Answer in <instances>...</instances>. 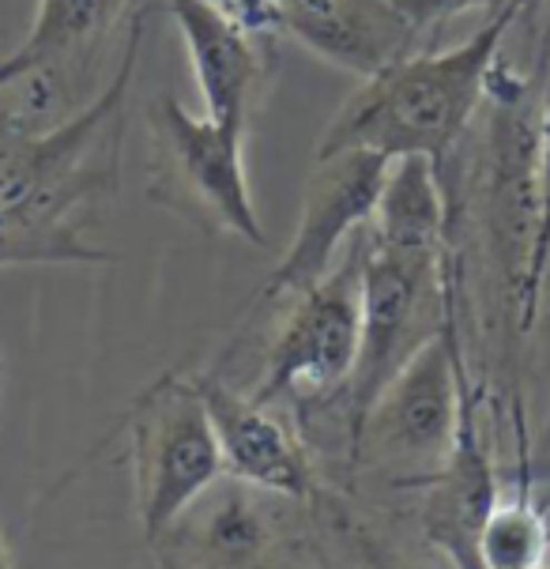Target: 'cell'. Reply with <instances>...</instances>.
I'll list each match as a JSON object with an SVG mask.
<instances>
[{"label":"cell","instance_id":"obj_3","mask_svg":"<svg viewBox=\"0 0 550 569\" xmlns=\"http://www.w3.org/2000/svg\"><path fill=\"white\" fill-rule=\"evenodd\" d=\"M159 569H351L347 547L317 501L216 479L148 539Z\"/></svg>","mask_w":550,"mask_h":569},{"label":"cell","instance_id":"obj_7","mask_svg":"<svg viewBox=\"0 0 550 569\" xmlns=\"http://www.w3.org/2000/svg\"><path fill=\"white\" fill-rule=\"evenodd\" d=\"M129 471L143 539H156L186 506L227 476L197 373L167 370L124 411Z\"/></svg>","mask_w":550,"mask_h":569},{"label":"cell","instance_id":"obj_15","mask_svg":"<svg viewBox=\"0 0 550 569\" xmlns=\"http://www.w3.org/2000/svg\"><path fill=\"white\" fill-rule=\"evenodd\" d=\"M532 452L520 441L517 495L498 498L479 532V569H543L550 566V528L543 501L532 490Z\"/></svg>","mask_w":550,"mask_h":569},{"label":"cell","instance_id":"obj_12","mask_svg":"<svg viewBox=\"0 0 550 569\" xmlns=\"http://www.w3.org/2000/svg\"><path fill=\"white\" fill-rule=\"evenodd\" d=\"M276 38L287 34L321 61L362 80L411 53L414 34L392 0H272Z\"/></svg>","mask_w":550,"mask_h":569},{"label":"cell","instance_id":"obj_4","mask_svg":"<svg viewBox=\"0 0 550 569\" xmlns=\"http://www.w3.org/2000/svg\"><path fill=\"white\" fill-rule=\"evenodd\" d=\"M291 298L249 397L291 411L310 449L328 422H340L347 446L340 403L362 351V238L354 234L340 264Z\"/></svg>","mask_w":550,"mask_h":569},{"label":"cell","instance_id":"obj_17","mask_svg":"<svg viewBox=\"0 0 550 569\" xmlns=\"http://www.w3.org/2000/svg\"><path fill=\"white\" fill-rule=\"evenodd\" d=\"M0 569H12V555H8V547H4V536H0Z\"/></svg>","mask_w":550,"mask_h":569},{"label":"cell","instance_id":"obj_10","mask_svg":"<svg viewBox=\"0 0 550 569\" xmlns=\"http://www.w3.org/2000/svg\"><path fill=\"white\" fill-rule=\"evenodd\" d=\"M197 389L208 403L227 476L306 501L324 495L328 483L321 479V465L291 411L257 403L249 392L230 389L219 370L197 373Z\"/></svg>","mask_w":550,"mask_h":569},{"label":"cell","instance_id":"obj_11","mask_svg":"<svg viewBox=\"0 0 550 569\" xmlns=\"http://www.w3.org/2000/svg\"><path fill=\"white\" fill-rule=\"evenodd\" d=\"M414 495V520L419 536L438 551L452 569H479V532L490 509L498 506L501 483L494 468V446L482 422V389L471 381L460 430L452 452Z\"/></svg>","mask_w":550,"mask_h":569},{"label":"cell","instance_id":"obj_14","mask_svg":"<svg viewBox=\"0 0 550 569\" xmlns=\"http://www.w3.org/2000/svg\"><path fill=\"white\" fill-rule=\"evenodd\" d=\"M129 0H38L23 46L0 61V87L31 72H61L121 23Z\"/></svg>","mask_w":550,"mask_h":569},{"label":"cell","instance_id":"obj_8","mask_svg":"<svg viewBox=\"0 0 550 569\" xmlns=\"http://www.w3.org/2000/svg\"><path fill=\"white\" fill-rule=\"evenodd\" d=\"M392 159L378 151L351 148L336 156L317 159V170L306 186L302 216L287 242L279 264L268 272L264 287L249 306V321H257L264 310H272L279 298L306 291L321 276L336 268L340 249H347L354 234H362L373 223L381 204L384 181H389Z\"/></svg>","mask_w":550,"mask_h":569},{"label":"cell","instance_id":"obj_5","mask_svg":"<svg viewBox=\"0 0 550 569\" xmlns=\"http://www.w3.org/2000/svg\"><path fill=\"white\" fill-rule=\"evenodd\" d=\"M362 351L340 403L347 465L362 415L378 392L457 317L452 242H400L362 230Z\"/></svg>","mask_w":550,"mask_h":569},{"label":"cell","instance_id":"obj_19","mask_svg":"<svg viewBox=\"0 0 550 569\" xmlns=\"http://www.w3.org/2000/svg\"><path fill=\"white\" fill-rule=\"evenodd\" d=\"M543 457L550 460V422H547V441H543Z\"/></svg>","mask_w":550,"mask_h":569},{"label":"cell","instance_id":"obj_1","mask_svg":"<svg viewBox=\"0 0 550 569\" xmlns=\"http://www.w3.org/2000/svg\"><path fill=\"white\" fill-rule=\"evenodd\" d=\"M143 8L129 23L124 57L99 99L42 129L0 124V268L113 264L91 246V211L118 189L124 102L137 80Z\"/></svg>","mask_w":550,"mask_h":569},{"label":"cell","instance_id":"obj_13","mask_svg":"<svg viewBox=\"0 0 550 569\" xmlns=\"http://www.w3.org/2000/svg\"><path fill=\"white\" fill-rule=\"evenodd\" d=\"M167 12L189 50L192 80L204 94V113L211 121L249 132L268 53L211 0H167Z\"/></svg>","mask_w":550,"mask_h":569},{"label":"cell","instance_id":"obj_18","mask_svg":"<svg viewBox=\"0 0 550 569\" xmlns=\"http://www.w3.org/2000/svg\"><path fill=\"white\" fill-rule=\"evenodd\" d=\"M543 513H547V528H550V490H547V498H543Z\"/></svg>","mask_w":550,"mask_h":569},{"label":"cell","instance_id":"obj_2","mask_svg":"<svg viewBox=\"0 0 550 569\" xmlns=\"http://www.w3.org/2000/svg\"><path fill=\"white\" fill-rule=\"evenodd\" d=\"M528 19L524 4L487 16L468 42L452 50L408 53L362 80L359 91L328 124L317 159L366 148L384 159H427L446 173L449 156L487 102V87L501 61V46Z\"/></svg>","mask_w":550,"mask_h":569},{"label":"cell","instance_id":"obj_6","mask_svg":"<svg viewBox=\"0 0 550 569\" xmlns=\"http://www.w3.org/2000/svg\"><path fill=\"white\" fill-rule=\"evenodd\" d=\"M471 378L464 370L457 317L378 392L351 446V483L411 495L446 465L460 430Z\"/></svg>","mask_w":550,"mask_h":569},{"label":"cell","instance_id":"obj_20","mask_svg":"<svg viewBox=\"0 0 550 569\" xmlns=\"http://www.w3.org/2000/svg\"><path fill=\"white\" fill-rule=\"evenodd\" d=\"M0 381H4V366H0Z\"/></svg>","mask_w":550,"mask_h":569},{"label":"cell","instance_id":"obj_9","mask_svg":"<svg viewBox=\"0 0 550 569\" xmlns=\"http://www.w3.org/2000/svg\"><path fill=\"white\" fill-rule=\"evenodd\" d=\"M151 132L159 137L167 173L186 197L227 234L264 249L268 230L260 223L246 170V132L197 118L170 91L151 106Z\"/></svg>","mask_w":550,"mask_h":569},{"label":"cell","instance_id":"obj_16","mask_svg":"<svg viewBox=\"0 0 550 569\" xmlns=\"http://www.w3.org/2000/svg\"><path fill=\"white\" fill-rule=\"evenodd\" d=\"M536 246L532 268H528V310L539 317L543 306V287L550 272V23L543 38V57H539V80H536Z\"/></svg>","mask_w":550,"mask_h":569}]
</instances>
